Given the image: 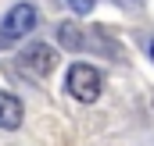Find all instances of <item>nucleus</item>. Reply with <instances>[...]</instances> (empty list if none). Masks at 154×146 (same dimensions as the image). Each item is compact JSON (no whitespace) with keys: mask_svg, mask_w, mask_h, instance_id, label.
<instances>
[{"mask_svg":"<svg viewBox=\"0 0 154 146\" xmlns=\"http://www.w3.org/2000/svg\"><path fill=\"white\" fill-rule=\"evenodd\" d=\"M65 86H68V93L75 96L79 104H93V100L100 96V86H104V78H100V72H97L93 64L79 61V64H72V68H68Z\"/></svg>","mask_w":154,"mask_h":146,"instance_id":"f257e3e1","label":"nucleus"},{"mask_svg":"<svg viewBox=\"0 0 154 146\" xmlns=\"http://www.w3.org/2000/svg\"><path fill=\"white\" fill-rule=\"evenodd\" d=\"M36 22H39V14H36V7H32L29 0L14 4V7L7 11L4 25H0V46H7V43H18L22 36H29V32L36 29Z\"/></svg>","mask_w":154,"mask_h":146,"instance_id":"f03ea898","label":"nucleus"},{"mask_svg":"<svg viewBox=\"0 0 154 146\" xmlns=\"http://www.w3.org/2000/svg\"><path fill=\"white\" fill-rule=\"evenodd\" d=\"M22 64H25L29 72H36V75H50L57 68V50L47 46V43H32V46L22 54Z\"/></svg>","mask_w":154,"mask_h":146,"instance_id":"7ed1b4c3","label":"nucleus"},{"mask_svg":"<svg viewBox=\"0 0 154 146\" xmlns=\"http://www.w3.org/2000/svg\"><path fill=\"white\" fill-rule=\"evenodd\" d=\"M22 100L14 96V93H4L0 89V128H7V132H14L18 125H22Z\"/></svg>","mask_w":154,"mask_h":146,"instance_id":"20e7f679","label":"nucleus"},{"mask_svg":"<svg viewBox=\"0 0 154 146\" xmlns=\"http://www.w3.org/2000/svg\"><path fill=\"white\" fill-rule=\"evenodd\" d=\"M57 43H61L65 50H79V46H82L79 25H72V22H57Z\"/></svg>","mask_w":154,"mask_h":146,"instance_id":"39448f33","label":"nucleus"},{"mask_svg":"<svg viewBox=\"0 0 154 146\" xmlns=\"http://www.w3.org/2000/svg\"><path fill=\"white\" fill-rule=\"evenodd\" d=\"M93 4H97V0H68V7H72L75 14H90V11H93Z\"/></svg>","mask_w":154,"mask_h":146,"instance_id":"423d86ee","label":"nucleus"},{"mask_svg":"<svg viewBox=\"0 0 154 146\" xmlns=\"http://www.w3.org/2000/svg\"><path fill=\"white\" fill-rule=\"evenodd\" d=\"M151 61H154V43H151Z\"/></svg>","mask_w":154,"mask_h":146,"instance_id":"0eeeda50","label":"nucleus"}]
</instances>
